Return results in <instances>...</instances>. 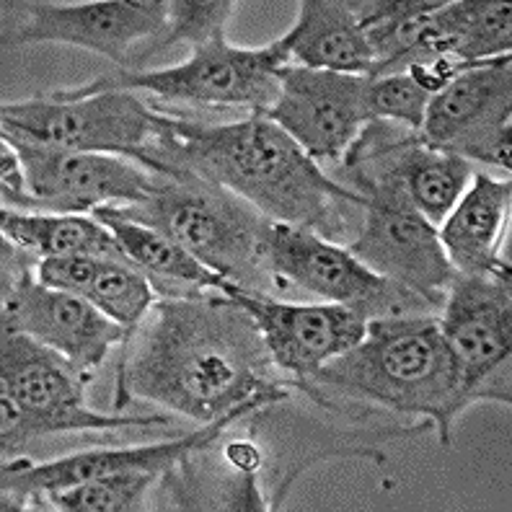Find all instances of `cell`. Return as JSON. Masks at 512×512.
<instances>
[{"instance_id":"obj_1","label":"cell","mask_w":512,"mask_h":512,"mask_svg":"<svg viewBox=\"0 0 512 512\" xmlns=\"http://www.w3.org/2000/svg\"><path fill=\"white\" fill-rule=\"evenodd\" d=\"M293 391L249 311L218 290H197L158 295L122 342L114 412L145 401L202 427L246 417Z\"/></svg>"},{"instance_id":"obj_2","label":"cell","mask_w":512,"mask_h":512,"mask_svg":"<svg viewBox=\"0 0 512 512\" xmlns=\"http://www.w3.org/2000/svg\"><path fill=\"white\" fill-rule=\"evenodd\" d=\"M135 161L156 174L200 176L238 194L264 218L298 225L334 244H350L363 223V197L331 179L288 132L259 112L228 125L158 112L156 132Z\"/></svg>"},{"instance_id":"obj_3","label":"cell","mask_w":512,"mask_h":512,"mask_svg":"<svg viewBox=\"0 0 512 512\" xmlns=\"http://www.w3.org/2000/svg\"><path fill=\"white\" fill-rule=\"evenodd\" d=\"M311 404L352 412H394L427 419L443 448L458 414L469 409L438 313L370 319L365 337L295 388Z\"/></svg>"},{"instance_id":"obj_4","label":"cell","mask_w":512,"mask_h":512,"mask_svg":"<svg viewBox=\"0 0 512 512\" xmlns=\"http://www.w3.org/2000/svg\"><path fill=\"white\" fill-rule=\"evenodd\" d=\"M109 210L163 231L236 288L275 295V280L262 264V233L269 218L238 194L200 176L169 171L158 174L148 200L109 205Z\"/></svg>"},{"instance_id":"obj_5","label":"cell","mask_w":512,"mask_h":512,"mask_svg":"<svg viewBox=\"0 0 512 512\" xmlns=\"http://www.w3.org/2000/svg\"><path fill=\"white\" fill-rule=\"evenodd\" d=\"M91 375L81 373L63 355L37 339L0 331V412H3V458L29 440L60 432L169 430L171 414L96 412L86 404ZM179 435V432H176Z\"/></svg>"},{"instance_id":"obj_6","label":"cell","mask_w":512,"mask_h":512,"mask_svg":"<svg viewBox=\"0 0 512 512\" xmlns=\"http://www.w3.org/2000/svg\"><path fill=\"white\" fill-rule=\"evenodd\" d=\"M288 57L280 44L267 47H233L225 32L194 47L192 55L174 68L114 70L75 88H55V99H81L104 91H143L156 104H200V107H241L264 114L277 99V73Z\"/></svg>"},{"instance_id":"obj_7","label":"cell","mask_w":512,"mask_h":512,"mask_svg":"<svg viewBox=\"0 0 512 512\" xmlns=\"http://www.w3.org/2000/svg\"><path fill=\"white\" fill-rule=\"evenodd\" d=\"M344 187L365 200L363 223L347 249L375 275L419 295L438 313L456 269L448 262L438 228L409 202L391 176L368 166L342 171Z\"/></svg>"},{"instance_id":"obj_8","label":"cell","mask_w":512,"mask_h":512,"mask_svg":"<svg viewBox=\"0 0 512 512\" xmlns=\"http://www.w3.org/2000/svg\"><path fill=\"white\" fill-rule=\"evenodd\" d=\"M262 264L277 290L298 288L324 303L355 308L368 321L401 313H435L419 295L375 275L347 246L298 225L267 220Z\"/></svg>"},{"instance_id":"obj_9","label":"cell","mask_w":512,"mask_h":512,"mask_svg":"<svg viewBox=\"0 0 512 512\" xmlns=\"http://www.w3.org/2000/svg\"><path fill=\"white\" fill-rule=\"evenodd\" d=\"M0 331H16L63 355L86 375H94L127 331L81 295L39 282L37 259L3 241V306Z\"/></svg>"},{"instance_id":"obj_10","label":"cell","mask_w":512,"mask_h":512,"mask_svg":"<svg viewBox=\"0 0 512 512\" xmlns=\"http://www.w3.org/2000/svg\"><path fill=\"white\" fill-rule=\"evenodd\" d=\"M158 112L132 91H104L81 99L34 96L0 107L3 135L52 148L135 158L156 132Z\"/></svg>"},{"instance_id":"obj_11","label":"cell","mask_w":512,"mask_h":512,"mask_svg":"<svg viewBox=\"0 0 512 512\" xmlns=\"http://www.w3.org/2000/svg\"><path fill=\"white\" fill-rule=\"evenodd\" d=\"M510 275H458L440 308V331L456 360L469 404H510L512 350Z\"/></svg>"},{"instance_id":"obj_12","label":"cell","mask_w":512,"mask_h":512,"mask_svg":"<svg viewBox=\"0 0 512 512\" xmlns=\"http://www.w3.org/2000/svg\"><path fill=\"white\" fill-rule=\"evenodd\" d=\"M26 21L6 32L3 44H70L107 57L127 73H140L153 44L169 26L166 0H99V3H21Z\"/></svg>"},{"instance_id":"obj_13","label":"cell","mask_w":512,"mask_h":512,"mask_svg":"<svg viewBox=\"0 0 512 512\" xmlns=\"http://www.w3.org/2000/svg\"><path fill=\"white\" fill-rule=\"evenodd\" d=\"M0 140L24 163L29 213L91 215L99 207L138 205L156 189V171L132 158L52 148L13 135H0Z\"/></svg>"},{"instance_id":"obj_14","label":"cell","mask_w":512,"mask_h":512,"mask_svg":"<svg viewBox=\"0 0 512 512\" xmlns=\"http://www.w3.org/2000/svg\"><path fill=\"white\" fill-rule=\"evenodd\" d=\"M512 55L476 63L427 104L419 143L510 171Z\"/></svg>"},{"instance_id":"obj_15","label":"cell","mask_w":512,"mask_h":512,"mask_svg":"<svg viewBox=\"0 0 512 512\" xmlns=\"http://www.w3.org/2000/svg\"><path fill=\"white\" fill-rule=\"evenodd\" d=\"M220 293L249 311L272 363L293 388L308 383L324 365L352 350L368 329L363 313L339 303H293L249 293L228 280L220 282Z\"/></svg>"},{"instance_id":"obj_16","label":"cell","mask_w":512,"mask_h":512,"mask_svg":"<svg viewBox=\"0 0 512 512\" xmlns=\"http://www.w3.org/2000/svg\"><path fill=\"white\" fill-rule=\"evenodd\" d=\"M277 99L264 112L313 161L339 163L370 122L368 75L331 73L285 65L277 73Z\"/></svg>"},{"instance_id":"obj_17","label":"cell","mask_w":512,"mask_h":512,"mask_svg":"<svg viewBox=\"0 0 512 512\" xmlns=\"http://www.w3.org/2000/svg\"><path fill=\"white\" fill-rule=\"evenodd\" d=\"M241 417H225L210 425L197 427L187 435H176L166 443L135 445V448H96L83 450L75 456L57 461H6L3 463V510L32 505L37 497L55 489L75 487L99 476L127 474V471H148L163 476L171 466L182 461L192 448L213 443L225 427H231Z\"/></svg>"},{"instance_id":"obj_18","label":"cell","mask_w":512,"mask_h":512,"mask_svg":"<svg viewBox=\"0 0 512 512\" xmlns=\"http://www.w3.org/2000/svg\"><path fill=\"white\" fill-rule=\"evenodd\" d=\"M510 200V179L471 176V187L438 228L445 256L458 275H510V264L500 256Z\"/></svg>"},{"instance_id":"obj_19","label":"cell","mask_w":512,"mask_h":512,"mask_svg":"<svg viewBox=\"0 0 512 512\" xmlns=\"http://www.w3.org/2000/svg\"><path fill=\"white\" fill-rule=\"evenodd\" d=\"M39 282L57 290L81 295L104 316L117 321L130 337L135 326L156 303L153 282L132 267L127 259L109 256H65V259H39Z\"/></svg>"},{"instance_id":"obj_20","label":"cell","mask_w":512,"mask_h":512,"mask_svg":"<svg viewBox=\"0 0 512 512\" xmlns=\"http://www.w3.org/2000/svg\"><path fill=\"white\" fill-rule=\"evenodd\" d=\"M298 21L277 39L290 65L370 75L373 52L350 0H303Z\"/></svg>"},{"instance_id":"obj_21","label":"cell","mask_w":512,"mask_h":512,"mask_svg":"<svg viewBox=\"0 0 512 512\" xmlns=\"http://www.w3.org/2000/svg\"><path fill=\"white\" fill-rule=\"evenodd\" d=\"M96 220L107 225L117 238L119 249L127 256L132 267H138L156 288L158 295H184L197 290H218L223 277L207 269L200 259H194L182 244L166 236L158 228L122 218L109 207L94 210Z\"/></svg>"},{"instance_id":"obj_22","label":"cell","mask_w":512,"mask_h":512,"mask_svg":"<svg viewBox=\"0 0 512 512\" xmlns=\"http://www.w3.org/2000/svg\"><path fill=\"white\" fill-rule=\"evenodd\" d=\"M3 241L19 246L34 259H65V256H109L127 259L117 238L94 215L70 213H26L8 210L0 213Z\"/></svg>"},{"instance_id":"obj_23","label":"cell","mask_w":512,"mask_h":512,"mask_svg":"<svg viewBox=\"0 0 512 512\" xmlns=\"http://www.w3.org/2000/svg\"><path fill=\"white\" fill-rule=\"evenodd\" d=\"M161 476L148 471H127V474L99 476L75 487L55 489L32 502L47 505L57 512H130L143 510L145 497L158 484ZM29 505V507H32Z\"/></svg>"},{"instance_id":"obj_24","label":"cell","mask_w":512,"mask_h":512,"mask_svg":"<svg viewBox=\"0 0 512 512\" xmlns=\"http://www.w3.org/2000/svg\"><path fill=\"white\" fill-rule=\"evenodd\" d=\"M512 6L494 0H476V11L469 24L453 42V57L461 63L476 65L510 55L512 50Z\"/></svg>"},{"instance_id":"obj_25","label":"cell","mask_w":512,"mask_h":512,"mask_svg":"<svg viewBox=\"0 0 512 512\" xmlns=\"http://www.w3.org/2000/svg\"><path fill=\"white\" fill-rule=\"evenodd\" d=\"M430 99L432 96L425 88L406 73L368 78V91H365L370 119L396 122V125L412 132L422 130Z\"/></svg>"},{"instance_id":"obj_26","label":"cell","mask_w":512,"mask_h":512,"mask_svg":"<svg viewBox=\"0 0 512 512\" xmlns=\"http://www.w3.org/2000/svg\"><path fill=\"white\" fill-rule=\"evenodd\" d=\"M233 8L236 3L231 0H174L169 3V26L153 44L150 57L161 55L174 44L187 42L200 47L210 42L215 34L225 32V21L231 19Z\"/></svg>"},{"instance_id":"obj_27","label":"cell","mask_w":512,"mask_h":512,"mask_svg":"<svg viewBox=\"0 0 512 512\" xmlns=\"http://www.w3.org/2000/svg\"><path fill=\"white\" fill-rule=\"evenodd\" d=\"M0 194H3V207L8 210H26V213L32 210L24 163L6 140H0Z\"/></svg>"}]
</instances>
